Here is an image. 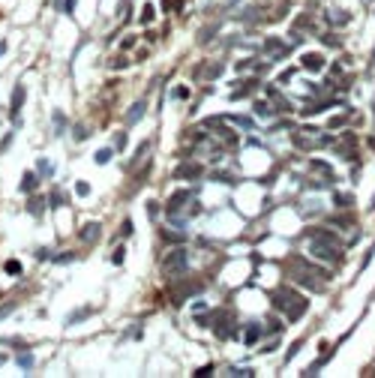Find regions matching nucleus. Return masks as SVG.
<instances>
[{"label": "nucleus", "mask_w": 375, "mask_h": 378, "mask_svg": "<svg viewBox=\"0 0 375 378\" xmlns=\"http://www.w3.org/2000/svg\"><path fill=\"white\" fill-rule=\"evenodd\" d=\"M273 306L288 318V321H297L303 312H306V306H309V300L303 297V294H297L294 288H288V285H282V288H276L273 291Z\"/></svg>", "instance_id": "nucleus-1"}, {"label": "nucleus", "mask_w": 375, "mask_h": 378, "mask_svg": "<svg viewBox=\"0 0 375 378\" xmlns=\"http://www.w3.org/2000/svg\"><path fill=\"white\" fill-rule=\"evenodd\" d=\"M309 243H312V255L315 258H321V261H339L342 258V252H339V237L336 234H330V231H321V228H312L309 234Z\"/></svg>", "instance_id": "nucleus-2"}, {"label": "nucleus", "mask_w": 375, "mask_h": 378, "mask_svg": "<svg viewBox=\"0 0 375 378\" xmlns=\"http://www.w3.org/2000/svg\"><path fill=\"white\" fill-rule=\"evenodd\" d=\"M291 276H294L297 285H306L309 291H324V279H327V273H324L321 267L303 261V258H294V261H291Z\"/></svg>", "instance_id": "nucleus-3"}, {"label": "nucleus", "mask_w": 375, "mask_h": 378, "mask_svg": "<svg viewBox=\"0 0 375 378\" xmlns=\"http://www.w3.org/2000/svg\"><path fill=\"white\" fill-rule=\"evenodd\" d=\"M159 267H162V273H168V276L183 273V270L189 267V252H186V246H174V249H168V252L162 255Z\"/></svg>", "instance_id": "nucleus-4"}, {"label": "nucleus", "mask_w": 375, "mask_h": 378, "mask_svg": "<svg viewBox=\"0 0 375 378\" xmlns=\"http://www.w3.org/2000/svg\"><path fill=\"white\" fill-rule=\"evenodd\" d=\"M294 144L300 150H312V147H327L333 144V135H318L315 126H303L300 132H294Z\"/></svg>", "instance_id": "nucleus-5"}, {"label": "nucleus", "mask_w": 375, "mask_h": 378, "mask_svg": "<svg viewBox=\"0 0 375 378\" xmlns=\"http://www.w3.org/2000/svg\"><path fill=\"white\" fill-rule=\"evenodd\" d=\"M264 51L270 54V57H276V60H282V57H288V45L282 42V39H276V36H270V39H264Z\"/></svg>", "instance_id": "nucleus-6"}, {"label": "nucleus", "mask_w": 375, "mask_h": 378, "mask_svg": "<svg viewBox=\"0 0 375 378\" xmlns=\"http://www.w3.org/2000/svg\"><path fill=\"white\" fill-rule=\"evenodd\" d=\"M174 174H177V180H198V177L204 174V168H201L198 162H183Z\"/></svg>", "instance_id": "nucleus-7"}, {"label": "nucleus", "mask_w": 375, "mask_h": 378, "mask_svg": "<svg viewBox=\"0 0 375 378\" xmlns=\"http://www.w3.org/2000/svg\"><path fill=\"white\" fill-rule=\"evenodd\" d=\"M24 96H27V90H24V84H18V87L12 90V123H15V126H21V114H18V108L24 105Z\"/></svg>", "instance_id": "nucleus-8"}, {"label": "nucleus", "mask_w": 375, "mask_h": 378, "mask_svg": "<svg viewBox=\"0 0 375 378\" xmlns=\"http://www.w3.org/2000/svg\"><path fill=\"white\" fill-rule=\"evenodd\" d=\"M186 201H189V192H186V189L174 192V195L168 198V204H165V213H168V216H174V213H177V210H180V207H183Z\"/></svg>", "instance_id": "nucleus-9"}, {"label": "nucleus", "mask_w": 375, "mask_h": 378, "mask_svg": "<svg viewBox=\"0 0 375 378\" xmlns=\"http://www.w3.org/2000/svg\"><path fill=\"white\" fill-rule=\"evenodd\" d=\"M303 69H309V72H321L324 69V57L321 54H303Z\"/></svg>", "instance_id": "nucleus-10"}, {"label": "nucleus", "mask_w": 375, "mask_h": 378, "mask_svg": "<svg viewBox=\"0 0 375 378\" xmlns=\"http://www.w3.org/2000/svg\"><path fill=\"white\" fill-rule=\"evenodd\" d=\"M267 93L273 96V111H291V102H288L285 96H279L276 87H267Z\"/></svg>", "instance_id": "nucleus-11"}, {"label": "nucleus", "mask_w": 375, "mask_h": 378, "mask_svg": "<svg viewBox=\"0 0 375 378\" xmlns=\"http://www.w3.org/2000/svg\"><path fill=\"white\" fill-rule=\"evenodd\" d=\"M81 240H84V243H96V240H99V222H87V225L81 228Z\"/></svg>", "instance_id": "nucleus-12"}, {"label": "nucleus", "mask_w": 375, "mask_h": 378, "mask_svg": "<svg viewBox=\"0 0 375 378\" xmlns=\"http://www.w3.org/2000/svg\"><path fill=\"white\" fill-rule=\"evenodd\" d=\"M255 87H258V81H246V87H237V90H231V99H243V96H249Z\"/></svg>", "instance_id": "nucleus-13"}, {"label": "nucleus", "mask_w": 375, "mask_h": 378, "mask_svg": "<svg viewBox=\"0 0 375 378\" xmlns=\"http://www.w3.org/2000/svg\"><path fill=\"white\" fill-rule=\"evenodd\" d=\"M144 108H147L144 102H135V105L129 108V114H126V120H129V123H135V120H141V117H144Z\"/></svg>", "instance_id": "nucleus-14"}, {"label": "nucleus", "mask_w": 375, "mask_h": 378, "mask_svg": "<svg viewBox=\"0 0 375 378\" xmlns=\"http://www.w3.org/2000/svg\"><path fill=\"white\" fill-rule=\"evenodd\" d=\"M36 183H39V180H36V174H33V171H27V174L21 177V192H33V189H36Z\"/></svg>", "instance_id": "nucleus-15"}, {"label": "nucleus", "mask_w": 375, "mask_h": 378, "mask_svg": "<svg viewBox=\"0 0 375 378\" xmlns=\"http://www.w3.org/2000/svg\"><path fill=\"white\" fill-rule=\"evenodd\" d=\"M261 333H264V330H261L258 324H249V327H246V345H255V342L261 339Z\"/></svg>", "instance_id": "nucleus-16"}, {"label": "nucleus", "mask_w": 375, "mask_h": 378, "mask_svg": "<svg viewBox=\"0 0 375 378\" xmlns=\"http://www.w3.org/2000/svg\"><path fill=\"white\" fill-rule=\"evenodd\" d=\"M327 21H330V24H348V21H351V15H348V12H342V9H336L333 15L327 12Z\"/></svg>", "instance_id": "nucleus-17"}, {"label": "nucleus", "mask_w": 375, "mask_h": 378, "mask_svg": "<svg viewBox=\"0 0 375 378\" xmlns=\"http://www.w3.org/2000/svg\"><path fill=\"white\" fill-rule=\"evenodd\" d=\"M90 312H93L90 306H81V309H75V312H72V315L66 318V324H78V321H81V318H87Z\"/></svg>", "instance_id": "nucleus-18"}, {"label": "nucleus", "mask_w": 375, "mask_h": 378, "mask_svg": "<svg viewBox=\"0 0 375 378\" xmlns=\"http://www.w3.org/2000/svg\"><path fill=\"white\" fill-rule=\"evenodd\" d=\"M63 129H66V117L63 111H54V135H63Z\"/></svg>", "instance_id": "nucleus-19"}, {"label": "nucleus", "mask_w": 375, "mask_h": 378, "mask_svg": "<svg viewBox=\"0 0 375 378\" xmlns=\"http://www.w3.org/2000/svg\"><path fill=\"white\" fill-rule=\"evenodd\" d=\"M309 168H312V171H321V174H327V177H333L330 165H327V162H321V159H312V162H309Z\"/></svg>", "instance_id": "nucleus-20"}, {"label": "nucleus", "mask_w": 375, "mask_h": 378, "mask_svg": "<svg viewBox=\"0 0 375 378\" xmlns=\"http://www.w3.org/2000/svg\"><path fill=\"white\" fill-rule=\"evenodd\" d=\"M255 114H258V117H273V108H270L267 102H258V99H255Z\"/></svg>", "instance_id": "nucleus-21"}, {"label": "nucleus", "mask_w": 375, "mask_h": 378, "mask_svg": "<svg viewBox=\"0 0 375 378\" xmlns=\"http://www.w3.org/2000/svg\"><path fill=\"white\" fill-rule=\"evenodd\" d=\"M111 156H114V150H111V147H102V150L96 153V162L105 165V162H111Z\"/></svg>", "instance_id": "nucleus-22"}, {"label": "nucleus", "mask_w": 375, "mask_h": 378, "mask_svg": "<svg viewBox=\"0 0 375 378\" xmlns=\"http://www.w3.org/2000/svg\"><path fill=\"white\" fill-rule=\"evenodd\" d=\"M48 207H63V192H60V189H54V192L48 195Z\"/></svg>", "instance_id": "nucleus-23"}, {"label": "nucleus", "mask_w": 375, "mask_h": 378, "mask_svg": "<svg viewBox=\"0 0 375 378\" xmlns=\"http://www.w3.org/2000/svg\"><path fill=\"white\" fill-rule=\"evenodd\" d=\"M333 201H336V207H351V201H354V198H351L348 192H336V198H333Z\"/></svg>", "instance_id": "nucleus-24"}, {"label": "nucleus", "mask_w": 375, "mask_h": 378, "mask_svg": "<svg viewBox=\"0 0 375 378\" xmlns=\"http://www.w3.org/2000/svg\"><path fill=\"white\" fill-rule=\"evenodd\" d=\"M231 123H237V126H243V129H252V117H243V114H237V117H228Z\"/></svg>", "instance_id": "nucleus-25"}, {"label": "nucleus", "mask_w": 375, "mask_h": 378, "mask_svg": "<svg viewBox=\"0 0 375 378\" xmlns=\"http://www.w3.org/2000/svg\"><path fill=\"white\" fill-rule=\"evenodd\" d=\"M6 273H9V276H18V273H21V261L9 258V261H6Z\"/></svg>", "instance_id": "nucleus-26"}, {"label": "nucleus", "mask_w": 375, "mask_h": 378, "mask_svg": "<svg viewBox=\"0 0 375 378\" xmlns=\"http://www.w3.org/2000/svg\"><path fill=\"white\" fill-rule=\"evenodd\" d=\"M75 3H78V0H60L57 6H60V12H66V15H75Z\"/></svg>", "instance_id": "nucleus-27"}, {"label": "nucleus", "mask_w": 375, "mask_h": 378, "mask_svg": "<svg viewBox=\"0 0 375 378\" xmlns=\"http://www.w3.org/2000/svg\"><path fill=\"white\" fill-rule=\"evenodd\" d=\"M36 171H39L42 177H51V171H54V168H51V162H45V159H39V165H36Z\"/></svg>", "instance_id": "nucleus-28"}, {"label": "nucleus", "mask_w": 375, "mask_h": 378, "mask_svg": "<svg viewBox=\"0 0 375 378\" xmlns=\"http://www.w3.org/2000/svg\"><path fill=\"white\" fill-rule=\"evenodd\" d=\"M42 210H45V201H42V198H33V201H30V213H33V216H39Z\"/></svg>", "instance_id": "nucleus-29"}, {"label": "nucleus", "mask_w": 375, "mask_h": 378, "mask_svg": "<svg viewBox=\"0 0 375 378\" xmlns=\"http://www.w3.org/2000/svg\"><path fill=\"white\" fill-rule=\"evenodd\" d=\"M18 366H21V369H30V366H33V354H27V351L18 354Z\"/></svg>", "instance_id": "nucleus-30"}, {"label": "nucleus", "mask_w": 375, "mask_h": 378, "mask_svg": "<svg viewBox=\"0 0 375 378\" xmlns=\"http://www.w3.org/2000/svg\"><path fill=\"white\" fill-rule=\"evenodd\" d=\"M108 66H111V69H126V66H129V60H126V57H114Z\"/></svg>", "instance_id": "nucleus-31"}, {"label": "nucleus", "mask_w": 375, "mask_h": 378, "mask_svg": "<svg viewBox=\"0 0 375 378\" xmlns=\"http://www.w3.org/2000/svg\"><path fill=\"white\" fill-rule=\"evenodd\" d=\"M153 21V6H144V12H141V24H150Z\"/></svg>", "instance_id": "nucleus-32"}, {"label": "nucleus", "mask_w": 375, "mask_h": 378, "mask_svg": "<svg viewBox=\"0 0 375 378\" xmlns=\"http://www.w3.org/2000/svg\"><path fill=\"white\" fill-rule=\"evenodd\" d=\"M174 99H189V87H174Z\"/></svg>", "instance_id": "nucleus-33"}, {"label": "nucleus", "mask_w": 375, "mask_h": 378, "mask_svg": "<svg viewBox=\"0 0 375 378\" xmlns=\"http://www.w3.org/2000/svg\"><path fill=\"white\" fill-rule=\"evenodd\" d=\"M48 258H51V249H48V246L36 249V261H48Z\"/></svg>", "instance_id": "nucleus-34"}, {"label": "nucleus", "mask_w": 375, "mask_h": 378, "mask_svg": "<svg viewBox=\"0 0 375 378\" xmlns=\"http://www.w3.org/2000/svg\"><path fill=\"white\" fill-rule=\"evenodd\" d=\"M12 309H15V300H9V303H3V306H0V321H3V318H6V315L12 312Z\"/></svg>", "instance_id": "nucleus-35"}, {"label": "nucleus", "mask_w": 375, "mask_h": 378, "mask_svg": "<svg viewBox=\"0 0 375 378\" xmlns=\"http://www.w3.org/2000/svg\"><path fill=\"white\" fill-rule=\"evenodd\" d=\"M207 375H213V363H210V366H201V369H195V378H207Z\"/></svg>", "instance_id": "nucleus-36"}, {"label": "nucleus", "mask_w": 375, "mask_h": 378, "mask_svg": "<svg viewBox=\"0 0 375 378\" xmlns=\"http://www.w3.org/2000/svg\"><path fill=\"white\" fill-rule=\"evenodd\" d=\"M222 72V63H213V66H207V78H216Z\"/></svg>", "instance_id": "nucleus-37"}, {"label": "nucleus", "mask_w": 375, "mask_h": 378, "mask_svg": "<svg viewBox=\"0 0 375 378\" xmlns=\"http://www.w3.org/2000/svg\"><path fill=\"white\" fill-rule=\"evenodd\" d=\"M114 147H117V150H123V147H126V132H117V138H114Z\"/></svg>", "instance_id": "nucleus-38"}, {"label": "nucleus", "mask_w": 375, "mask_h": 378, "mask_svg": "<svg viewBox=\"0 0 375 378\" xmlns=\"http://www.w3.org/2000/svg\"><path fill=\"white\" fill-rule=\"evenodd\" d=\"M186 234H171V231H162V240H168V243H174V240H183Z\"/></svg>", "instance_id": "nucleus-39"}, {"label": "nucleus", "mask_w": 375, "mask_h": 378, "mask_svg": "<svg viewBox=\"0 0 375 378\" xmlns=\"http://www.w3.org/2000/svg\"><path fill=\"white\" fill-rule=\"evenodd\" d=\"M126 18H129V0L120 3V21H126Z\"/></svg>", "instance_id": "nucleus-40"}, {"label": "nucleus", "mask_w": 375, "mask_h": 378, "mask_svg": "<svg viewBox=\"0 0 375 378\" xmlns=\"http://www.w3.org/2000/svg\"><path fill=\"white\" fill-rule=\"evenodd\" d=\"M321 42H324V45H333V48H336V45H339V39H336V36H333V33H327V36H321Z\"/></svg>", "instance_id": "nucleus-41"}, {"label": "nucleus", "mask_w": 375, "mask_h": 378, "mask_svg": "<svg viewBox=\"0 0 375 378\" xmlns=\"http://www.w3.org/2000/svg\"><path fill=\"white\" fill-rule=\"evenodd\" d=\"M75 138H78V141H84V138H87V126H81V123H78V126H75Z\"/></svg>", "instance_id": "nucleus-42"}, {"label": "nucleus", "mask_w": 375, "mask_h": 378, "mask_svg": "<svg viewBox=\"0 0 375 378\" xmlns=\"http://www.w3.org/2000/svg\"><path fill=\"white\" fill-rule=\"evenodd\" d=\"M120 234H123V237H129V234H132V219H123V228H120Z\"/></svg>", "instance_id": "nucleus-43"}, {"label": "nucleus", "mask_w": 375, "mask_h": 378, "mask_svg": "<svg viewBox=\"0 0 375 378\" xmlns=\"http://www.w3.org/2000/svg\"><path fill=\"white\" fill-rule=\"evenodd\" d=\"M111 261H114V264H123V246H117V249H114V255H111Z\"/></svg>", "instance_id": "nucleus-44"}, {"label": "nucleus", "mask_w": 375, "mask_h": 378, "mask_svg": "<svg viewBox=\"0 0 375 378\" xmlns=\"http://www.w3.org/2000/svg\"><path fill=\"white\" fill-rule=\"evenodd\" d=\"M231 375H237V378H252V369H231Z\"/></svg>", "instance_id": "nucleus-45"}, {"label": "nucleus", "mask_w": 375, "mask_h": 378, "mask_svg": "<svg viewBox=\"0 0 375 378\" xmlns=\"http://www.w3.org/2000/svg\"><path fill=\"white\" fill-rule=\"evenodd\" d=\"M327 126H330V129H339V126H345V117H333Z\"/></svg>", "instance_id": "nucleus-46"}, {"label": "nucleus", "mask_w": 375, "mask_h": 378, "mask_svg": "<svg viewBox=\"0 0 375 378\" xmlns=\"http://www.w3.org/2000/svg\"><path fill=\"white\" fill-rule=\"evenodd\" d=\"M75 192H78V195H87V192H90V186L81 180V183H75Z\"/></svg>", "instance_id": "nucleus-47"}, {"label": "nucleus", "mask_w": 375, "mask_h": 378, "mask_svg": "<svg viewBox=\"0 0 375 378\" xmlns=\"http://www.w3.org/2000/svg\"><path fill=\"white\" fill-rule=\"evenodd\" d=\"M72 258H75V255H72V252H66V255H57V258H54V261H57V264H69V261H72Z\"/></svg>", "instance_id": "nucleus-48"}, {"label": "nucleus", "mask_w": 375, "mask_h": 378, "mask_svg": "<svg viewBox=\"0 0 375 378\" xmlns=\"http://www.w3.org/2000/svg\"><path fill=\"white\" fill-rule=\"evenodd\" d=\"M9 144H12V132H9V135H6V138H3V141H0V150H6V147H9Z\"/></svg>", "instance_id": "nucleus-49"}, {"label": "nucleus", "mask_w": 375, "mask_h": 378, "mask_svg": "<svg viewBox=\"0 0 375 378\" xmlns=\"http://www.w3.org/2000/svg\"><path fill=\"white\" fill-rule=\"evenodd\" d=\"M297 348H300V342H294V345H291V348H288V357H285V360H291V357H294V354H297Z\"/></svg>", "instance_id": "nucleus-50"}, {"label": "nucleus", "mask_w": 375, "mask_h": 378, "mask_svg": "<svg viewBox=\"0 0 375 378\" xmlns=\"http://www.w3.org/2000/svg\"><path fill=\"white\" fill-rule=\"evenodd\" d=\"M3 51H6V42H0V54H3Z\"/></svg>", "instance_id": "nucleus-51"}, {"label": "nucleus", "mask_w": 375, "mask_h": 378, "mask_svg": "<svg viewBox=\"0 0 375 378\" xmlns=\"http://www.w3.org/2000/svg\"><path fill=\"white\" fill-rule=\"evenodd\" d=\"M3 360H6V357H3V354H0V363H3Z\"/></svg>", "instance_id": "nucleus-52"}, {"label": "nucleus", "mask_w": 375, "mask_h": 378, "mask_svg": "<svg viewBox=\"0 0 375 378\" xmlns=\"http://www.w3.org/2000/svg\"><path fill=\"white\" fill-rule=\"evenodd\" d=\"M372 108H375V105H372Z\"/></svg>", "instance_id": "nucleus-53"}]
</instances>
